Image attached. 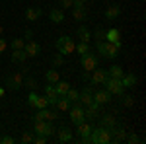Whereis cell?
<instances>
[{
  "mask_svg": "<svg viewBox=\"0 0 146 144\" xmlns=\"http://www.w3.org/2000/svg\"><path fill=\"white\" fill-rule=\"evenodd\" d=\"M90 142L94 144H107L111 142V131L109 129H92V134H90Z\"/></svg>",
  "mask_w": 146,
  "mask_h": 144,
  "instance_id": "cell-1",
  "label": "cell"
},
{
  "mask_svg": "<svg viewBox=\"0 0 146 144\" xmlns=\"http://www.w3.org/2000/svg\"><path fill=\"white\" fill-rule=\"evenodd\" d=\"M74 49H76V43L72 41V37L60 35V37L56 39V51H58L60 55H70V53H74Z\"/></svg>",
  "mask_w": 146,
  "mask_h": 144,
  "instance_id": "cell-2",
  "label": "cell"
},
{
  "mask_svg": "<svg viewBox=\"0 0 146 144\" xmlns=\"http://www.w3.org/2000/svg\"><path fill=\"white\" fill-rule=\"evenodd\" d=\"M33 133L35 134H43V136H53L55 134V127H53V123L51 121H35L33 123Z\"/></svg>",
  "mask_w": 146,
  "mask_h": 144,
  "instance_id": "cell-3",
  "label": "cell"
},
{
  "mask_svg": "<svg viewBox=\"0 0 146 144\" xmlns=\"http://www.w3.org/2000/svg\"><path fill=\"white\" fill-rule=\"evenodd\" d=\"M68 111H70V121H72V125H74V127L86 121L84 107H82V103H80V101H74V105H72V107H70Z\"/></svg>",
  "mask_w": 146,
  "mask_h": 144,
  "instance_id": "cell-4",
  "label": "cell"
},
{
  "mask_svg": "<svg viewBox=\"0 0 146 144\" xmlns=\"http://www.w3.org/2000/svg\"><path fill=\"white\" fill-rule=\"evenodd\" d=\"M105 84V90L109 92V94H115V96H123L125 94V88H123V84H121V80L119 78H109L107 76V80L103 82Z\"/></svg>",
  "mask_w": 146,
  "mask_h": 144,
  "instance_id": "cell-5",
  "label": "cell"
},
{
  "mask_svg": "<svg viewBox=\"0 0 146 144\" xmlns=\"http://www.w3.org/2000/svg\"><path fill=\"white\" fill-rule=\"evenodd\" d=\"M98 62H100V60H98V56L94 55V53H90V51H88L86 55H82V58H80L82 68H84V70H88V72H92L94 68L98 66Z\"/></svg>",
  "mask_w": 146,
  "mask_h": 144,
  "instance_id": "cell-6",
  "label": "cell"
},
{
  "mask_svg": "<svg viewBox=\"0 0 146 144\" xmlns=\"http://www.w3.org/2000/svg\"><path fill=\"white\" fill-rule=\"evenodd\" d=\"M119 51H121V43H109L105 41V47H103V58H117L119 56Z\"/></svg>",
  "mask_w": 146,
  "mask_h": 144,
  "instance_id": "cell-7",
  "label": "cell"
},
{
  "mask_svg": "<svg viewBox=\"0 0 146 144\" xmlns=\"http://www.w3.org/2000/svg\"><path fill=\"white\" fill-rule=\"evenodd\" d=\"M6 86H8L10 90H20L23 86V74H20V72L10 74V76L6 78Z\"/></svg>",
  "mask_w": 146,
  "mask_h": 144,
  "instance_id": "cell-8",
  "label": "cell"
},
{
  "mask_svg": "<svg viewBox=\"0 0 146 144\" xmlns=\"http://www.w3.org/2000/svg\"><path fill=\"white\" fill-rule=\"evenodd\" d=\"M76 129H78V134H80V140L82 142H90V134H92V125H88V123H80V125H76Z\"/></svg>",
  "mask_w": 146,
  "mask_h": 144,
  "instance_id": "cell-9",
  "label": "cell"
},
{
  "mask_svg": "<svg viewBox=\"0 0 146 144\" xmlns=\"http://www.w3.org/2000/svg\"><path fill=\"white\" fill-rule=\"evenodd\" d=\"M107 80V70H103V68H94L92 70V76H90V82L92 84H103Z\"/></svg>",
  "mask_w": 146,
  "mask_h": 144,
  "instance_id": "cell-10",
  "label": "cell"
},
{
  "mask_svg": "<svg viewBox=\"0 0 146 144\" xmlns=\"http://www.w3.org/2000/svg\"><path fill=\"white\" fill-rule=\"evenodd\" d=\"M56 138H58V142H72L74 140V136H72V129L70 127H60L58 131H56Z\"/></svg>",
  "mask_w": 146,
  "mask_h": 144,
  "instance_id": "cell-11",
  "label": "cell"
},
{
  "mask_svg": "<svg viewBox=\"0 0 146 144\" xmlns=\"http://www.w3.org/2000/svg\"><path fill=\"white\" fill-rule=\"evenodd\" d=\"M94 92H96V90L90 88V86L84 88L82 92H80V96H78V101L82 103V105H90L92 101H94Z\"/></svg>",
  "mask_w": 146,
  "mask_h": 144,
  "instance_id": "cell-12",
  "label": "cell"
},
{
  "mask_svg": "<svg viewBox=\"0 0 146 144\" xmlns=\"http://www.w3.org/2000/svg\"><path fill=\"white\" fill-rule=\"evenodd\" d=\"M100 103L98 101H92L90 105H86V109H84V115H86V119H98L100 117Z\"/></svg>",
  "mask_w": 146,
  "mask_h": 144,
  "instance_id": "cell-13",
  "label": "cell"
},
{
  "mask_svg": "<svg viewBox=\"0 0 146 144\" xmlns=\"http://www.w3.org/2000/svg\"><path fill=\"white\" fill-rule=\"evenodd\" d=\"M45 98H47V101H49V105H55L56 103L58 94H56V90H55V84H47L45 86Z\"/></svg>",
  "mask_w": 146,
  "mask_h": 144,
  "instance_id": "cell-14",
  "label": "cell"
},
{
  "mask_svg": "<svg viewBox=\"0 0 146 144\" xmlns=\"http://www.w3.org/2000/svg\"><path fill=\"white\" fill-rule=\"evenodd\" d=\"M94 101H98L100 105L109 103V101H111V94H109L107 90H98V92H94Z\"/></svg>",
  "mask_w": 146,
  "mask_h": 144,
  "instance_id": "cell-15",
  "label": "cell"
},
{
  "mask_svg": "<svg viewBox=\"0 0 146 144\" xmlns=\"http://www.w3.org/2000/svg\"><path fill=\"white\" fill-rule=\"evenodd\" d=\"M23 51L27 53V56H37L41 53V45L35 43V41H27V43L23 45Z\"/></svg>",
  "mask_w": 146,
  "mask_h": 144,
  "instance_id": "cell-16",
  "label": "cell"
},
{
  "mask_svg": "<svg viewBox=\"0 0 146 144\" xmlns=\"http://www.w3.org/2000/svg\"><path fill=\"white\" fill-rule=\"evenodd\" d=\"M109 131H111V142H115V144L123 142L125 136H127V133H125L123 129H117V125H115L113 129H109Z\"/></svg>",
  "mask_w": 146,
  "mask_h": 144,
  "instance_id": "cell-17",
  "label": "cell"
},
{
  "mask_svg": "<svg viewBox=\"0 0 146 144\" xmlns=\"http://www.w3.org/2000/svg\"><path fill=\"white\" fill-rule=\"evenodd\" d=\"M41 16H43V10L41 8H27L25 10V20L27 22H37Z\"/></svg>",
  "mask_w": 146,
  "mask_h": 144,
  "instance_id": "cell-18",
  "label": "cell"
},
{
  "mask_svg": "<svg viewBox=\"0 0 146 144\" xmlns=\"http://www.w3.org/2000/svg\"><path fill=\"white\" fill-rule=\"evenodd\" d=\"M119 14H121V6H119V4H111V6L105 10V18H107L109 22H113V20L119 18Z\"/></svg>",
  "mask_w": 146,
  "mask_h": 144,
  "instance_id": "cell-19",
  "label": "cell"
},
{
  "mask_svg": "<svg viewBox=\"0 0 146 144\" xmlns=\"http://www.w3.org/2000/svg\"><path fill=\"white\" fill-rule=\"evenodd\" d=\"M103 37H105V41H109V43H121V33H119L117 27H111Z\"/></svg>",
  "mask_w": 146,
  "mask_h": 144,
  "instance_id": "cell-20",
  "label": "cell"
},
{
  "mask_svg": "<svg viewBox=\"0 0 146 144\" xmlns=\"http://www.w3.org/2000/svg\"><path fill=\"white\" fill-rule=\"evenodd\" d=\"M76 35H78L80 41H84V43H90V39H92V31L86 27V25H80L78 31H76Z\"/></svg>",
  "mask_w": 146,
  "mask_h": 144,
  "instance_id": "cell-21",
  "label": "cell"
},
{
  "mask_svg": "<svg viewBox=\"0 0 146 144\" xmlns=\"http://www.w3.org/2000/svg\"><path fill=\"white\" fill-rule=\"evenodd\" d=\"M49 20H51L53 23H62V22H64V12L53 8V10L49 12Z\"/></svg>",
  "mask_w": 146,
  "mask_h": 144,
  "instance_id": "cell-22",
  "label": "cell"
},
{
  "mask_svg": "<svg viewBox=\"0 0 146 144\" xmlns=\"http://www.w3.org/2000/svg\"><path fill=\"white\" fill-rule=\"evenodd\" d=\"M68 88H70V84H68L66 80H58V82L55 84V90H56V94H58V98H64Z\"/></svg>",
  "mask_w": 146,
  "mask_h": 144,
  "instance_id": "cell-23",
  "label": "cell"
},
{
  "mask_svg": "<svg viewBox=\"0 0 146 144\" xmlns=\"http://www.w3.org/2000/svg\"><path fill=\"white\" fill-rule=\"evenodd\" d=\"M121 84H123V88H135L136 86V76L135 74H123V76H121Z\"/></svg>",
  "mask_w": 146,
  "mask_h": 144,
  "instance_id": "cell-24",
  "label": "cell"
},
{
  "mask_svg": "<svg viewBox=\"0 0 146 144\" xmlns=\"http://www.w3.org/2000/svg\"><path fill=\"white\" fill-rule=\"evenodd\" d=\"M117 123H115V117H113L111 113H105L103 117H101V127L103 129H113Z\"/></svg>",
  "mask_w": 146,
  "mask_h": 144,
  "instance_id": "cell-25",
  "label": "cell"
},
{
  "mask_svg": "<svg viewBox=\"0 0 146 144\" xmlns=\"http://www.w3.org/2000/svg\"><path fill=\"white\" fill-rule=\"evenodd\" d=\"M45 80L49 82V84H56V82L60 80V74H58V70H56V68H51V70H47Z\"/></svg>",
  "mask_w": 146,
  "mask_h": 144,
  "instance_id": "cell-26",
  "label": "cell"
},
{
  "mask_svg": "<svg viewBox=\"0 0 146 144\" xmlns=\"http://www.w3.org/2000/svg\"><path fill=\"white\" fill-rule=\"evenodd\" d=\"M125 74V70L119 64H113V66H109V70H107V76L109 78H119L121 80V76Z\"/></svg>",
  "mask_w": 146,
  "mask_h": 144,
  "instance_id": "cell-27",
  "label": "cell"
},
{
  "mask_svg": "<svg viewBox=\"0 0 146 144\" xmlns=\"http://www.w3.org/2000/svg\"><path fill=\"white\" fill-rule=\"evenodd\" d=\"M25 58H29V56H27V53L23 49H18V51L12 53V60L14 62H25Z\"/></svg>",
  "mask_w": 146,
  "mask_h": 144,
  "instance_id": "cell-28",
  "label": "cell"
},
{
  "mask_svg": "<svg viewBox=\"0 0 146 144\" xmlns=\"http://www.w3.org/2000/svg\"><path fill=\"white\" fill-rule=\"evenodd\" d=\"M70 105H72V103H70L66 98H58V100H56V103H55V107L58 111H68V109H70Z\"/></svg>",
  "mask_w": 146,
  "mask_h": 144,
  "instance_id": "cell-29",
  "label": "cell"
},
{
  "mask_svg": "<svg viewBox=\"0 0 146 144\" xmlns=\"http://www.w3.org/2000/svg\"><path fill=\"white\" fill-rule=\"evenodd\" d=\"M72 18H74V20H78V22H82V20H86V18H88V14H86L84 8H74V10H72Z\"/></svg>",
  "mask_w": 146,
  "mask_h": 144,
  "instance_id": "cell-30",
  "label": "cell"
},
{
  "mask_svg": "<svg viewBox=\"0 0 146 144\" xmlns=\"http://www.w3.org/2000/svg\"><path fill=\"white\" fill-rule=\"evenodd\" d=\"M78 96H80V92H78V90L68 88V92H66V96H64V98H66V100L70 101V103H74V101H78Z\"/></svg>",
  "mask_w": 146,
  "mask_h": 144,
  "instance_id": "cell-31",
  "label": "cell"
},
{
  "mask_svg": "<svg viewBox=\"0 0 146 144\" xmlns=\"http://www.w3.org/2000/svg\"><path fill=\"white\" fill-rule=\"evenodd\" d=\"M74 51H76V53H78V55L82 56V55H86V53L90 51V45H88V43H84V41H80V43L76 45V49H74Z\"/></svg>",
  "mask_w": 146,
  "mask_h": 144,
  "instance_id": "cell-32",
  "label": "cell"
},
{
  "mask_svg": "<svg viewBox=\"0 0 146 144\" xmlns=\"http://www.w3.org/2000/svg\"><path fill=\"white\" fill-rule=\"evenodd\" d=\"M56 117H58V115H56V111H51V109H47V107L43 109V119H45V121H51V123H53Z\"/></svg>",
  "mask_w": 146,
  "mask_h": 144,
  "instance_id": "cell-33",
  "label": "cell"
},
{
  "mask_svg": "<svg viewBox=\"0 0 146 144\" xmlns=\"http://www.w3.org/2000/svg\"><path fill=\"white\" fill-rule=\"evenodd\" d=\"M47 105H49L47 98H45V96H39V98H37V103H35V107H37V109H45Z\"/></svg>",
  "mask_w": 146,
  "mask_h": 144,
  "instance_id": "cell-34",
  "label": "cell"
},
{
  "mask_svg": "<svg viewBox=\"0 0 146 144\" xmlns=\"http://www.w3.org/2000/svg\"><path fill=\"white\" fill-rule=\"evenodd\" d=\"M53 64H55V66H62V64H64V55L56 53V55L53 56Z\"/></svg>",
  "mask_w": 146,
  "mask_h": 144,
  "instance_id": "cell-35",
  "label": "cell"
},
{
  "mask_svg": "<svg viewBox=\"0 0 146 144\" xmlns=\"http://www.w3.org/2000/svg\"><path fill=\"white\" fill-rule=\"evenodd\" d=\"M125 140H127L129 144H136V142H140V136L133 133V134H127V136H125Z\"/></svg>",
  "mask_w": 146,
  "mask_h": 144,
  "instance_id": "cell-36",
  "label": "cell"
},
{
  "mask_svg": "<svg viewBox=\"0 0 146 144\" xmlns=\"http://www.w3.org/2000/svg\"><path fill=\"white\" fill-rule=\"evenodd\" d=\"M23 45H25L23 39H14V41H12V49H14V51H18V49H23Z\"/></svg>",
  "mask_w": 146,
  "mask_h": 144,
  "instance_id": "cell-37",
  "label": "cell"
},
{
  "mask_svg": "<svg viewBox=\"0 0 146 144\" xmlns=\"http://www.w3.org/2000/svg\"><path fill=\"white\" fill-rule=\"evenodd\" d=\"M58 4H60V10H68V8H72V0H58Z\"/></svg>",
  "mask_w": 146,
  "mask_h": 144,
  "instance_id": "cell-38",
  "label": "cell"
},
{
  "mask_svg": "<svg viewBox=\"0 0 146 144\" xmlns=\"http://www.w3.org/2000/svg\"><path fill=\"white\" fill-rule=\"evenodd\" d=\"M33 144H45L47 142V136H43V134H37V136H33V140H31Z\"/></svg>",
  "mask_w": 146,
  "mask_h": 144,
  "instance_id": "cell-39",
  "label": "cell"
},
{
  "mask_svg": "<svg viewBox=\"0 0 146 144\" xmlns=\"http://www.w3.org/2000/svg\"><path fill=\"white\" fill-rule=\"evenodd\" d=\"M31 140H33V134L25 131V133L22 134V142H23V144H27V142H31Z\"/></svg>",
  "mask_w": 146,
  "mask_h": 144,
  "instance_id": "cell-40",
  "label": "cell"
},
{
  "mask_svg": "<svg viewBox=\"0 0 146 144\" xmlns=\"http://www.w3.org/2000/svg\"><path fill=\"white\" fill-rule=\"evenodd\" d=\"M0 144H14V138H12L10 134H4V136L0 138Z\"/></svg>",
  "mask_w": 146,
  "mask_h": 144,
  "instance_id": "cell-41",
  "label": "cell"
},
{
  "mask_svg": "<svg viewBox=\"0 0 146 144\" xmlns=\"http://www.w3.org/2000/svg\"><path fill=\"white\" fill-rule=\"evenodd\" d=\"M25 86L31 88V90H35V88H37V82H35L33 78H25Z\"/></svg>",
  "mask_w": 146,
  "mask_h": 144,
  "instance_id": "cell-42",
  "label": "cell"
},
{
  "mask_svg": "<svg viewBox=\"0 0 146 144\" xmlns=\"http://www.w3.org/2000/svg\"><path fill=\"white\" fill-rule=\"evenodd\" d=\"M123 103H125V105H127V107H131V105L135 103V100H133L131 96H125V98H123Z\"/></svg>",
  "mask_w": 146,
  "mask_h": 144,
  "instance_id": "cell-43",
  "label": "cell"
},
{
  "mask_svg": "<svg viewBox=\"0 0 146 144\" xmlns=\"http://www.w3.org/2000/svg\"><path fill=\"white\" fill-rule=\"evenodd\" d=\"M6 47H8V43H6V41H4V39L0 37V55H2V53L6 51Z\"/></svg>",
  "mask_w": 146,
  "mask_h": 144,
  "instance_id": "cell-44",
  "label": "cell"
},
{
  "mask_svg": "<svg viewBox=\"0 0 146 144\" xmlns=\"http://www.w3.org/2000/svg\"><path fill=\"white\" fill-rule=\"evenodd\" d=\"M23 37H25V41H31V37H33V31H31V29H25V35H23Z\"/></svg>",
  "mask_w": 146,
  "mask_h": 144,
  "instance_id": "cell-45",
  "label": "cell"
},
{
  "mask_svg": "<svg viewBox=\"0 0 146 144\" xmlns=\"http://www.w3.org/2000/svg\"><path fill=\"white\" fill-rule=\"evenodd\" d=\"M96 37H98V39H103V31H101V27L96 29Z\"/></svg>",
  "mask_w": 146,
  "mask_h": 144,
  "instance_id": "cell-46",
  "label": "cell"
},
{
  "mask_svg": "<svg viewBox=\"0 0 146 144\" xmlns=\"http://www.w3.org/2000/svg\"><path fill=\"white\" fill-rule=\"evenodd\" d=\"M82 80H90V74H88V70H84V74H82Z\"/></svg>",
  "mask_w": 146,
  "mask_h": 144,
  "instance_id": "cell-47",
  "label": "cell"
},
{
  "mask_svg": "<svg viewBox=\"0 0 146 144\" xmlns=\"http://www.w3.org/2000/svg\"><path fill=\"white\" fill-rule=\"evenodd\" d=\"M4 94H6V90H4V88H0V100L4 98Z\"/></svg>",
  "mask_w": 146,
  "mask_h": 144,
  "instance_id": "cell-48",
  "label": "cell"
},
{
  "mask_svg": "<svg viewBox=\"0 0 146 144\" xmlns=\"http://www.w3.org/2000/svg\"><path fill=\"white\" fill-rule=\"evenodd\" d=\"M2 31H4V29H2V25H0V35H2Z\"/></svg>",
  "mask_w": 146,
  "mask_h": 144,
  "instance_id": "cell-49",
  "label": "cell"
},
{
  "mask_svg": "<svg viewBox=\"0 0 146 144\" xmlns=\"http://www.w3.org/2000/svg\"><path fill=\"white\" fill-rule=\"evenodd\" d=\"M82 2H90V0H82Z\"/></svg>",
  "mask_w": 146,
  "mask_h": 144,
  "instance_id": "cell-50",
  "label": "cell"
}]
</instances>
